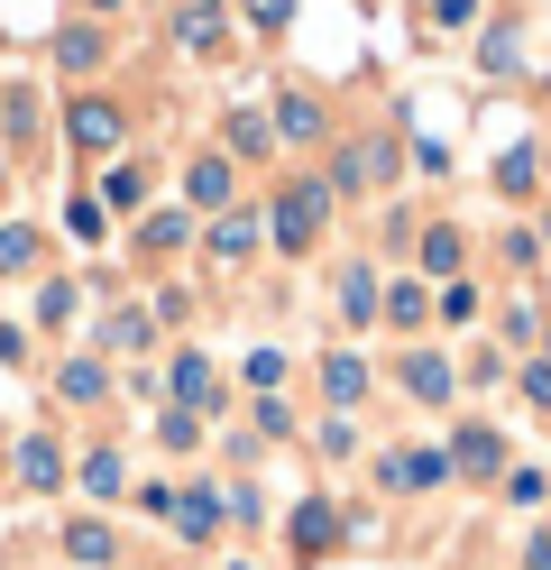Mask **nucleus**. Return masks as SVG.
Segmentation results:
<instances>
[{"mask_svg": "<svg viewBox=\"0 0 551 570\" xmlns=\"http://www.w3.org/2000/svg\"><path fill=\"white\" fill-rule=\"evenodd\" d=\"M331 203H341V194H331L322 175L285 185V194L267 203V230H276V248H313V239H322V222H331Z\"/></svg>", "mask_w": 551, "mask_h": 570, "instance_id": "f257e3e1", "label": "nucleus"}, {"mask_svg": "<svg viewBox=\"0 0 551 570\" xmlns=\"http://www.w3.org/2000/svg\"><path fill=\"white\" fill-rule=\"evenodd\" d=\"M386 175H395V138H386V129H367V138H350V148L331 157L322 185H331V194H367V185H386Z\"/></svg>", "mask_w": 551, "mask_h": 570, "instance_id": "f03ea898", "label": "nucleus"}, {"mask_svg": "<svg viewBox=\"0 0 551 570\" xmlns=\"http://www.w3.org/2000/svg\"><path fill=\"white\" fill-rule=\"evenodd\" d=\"M257 239H267V212H248V203H230V212H211V230H203V258L230 276V267H248L257 258Z\"/></svg>", "mask_w": 551, "mask_h": 570, "instance_id": "7ed1b4c3", "label": "nucleus"}, {"mask_svg": "<svg viewBox=\"0 0 551 570\" xmlns=\"http://www.w3.org/2000/svg\"><path fill=\"white\" fill-rule=\"evenodd\" d=\"M65 138H73L83 157H110V148L129 138V111H120L110 92H83V101H65Z\"/></svg>", "mask_w": 551, "mask_h": 570, "instance_id": "20e7f679", "label": "nucleus"}, {"mask_svg": "<svg viewBox=\"0 0 551 570\" xmlns=\"http://www.w3.org/2000/svg\"><path fill=\"white\" fill-rule=\"evenodd\" d=\"M377 479H386L395 497H414V488H441V479H451V451H441V442H423V451L404 442V451H386V460H377Z\"/></svg>", "mask_w": 551, "mask_h": 570, "instance_id": "39448f33", "label": "nucleus"}, {"mask_svg": "<svg viewBox=\"0 0 551 570\" xmlns=\"http://www.w3.org/2000/svg\"><path fill=\"white\" fill-rule=\"evenodd\" d=\"M65 561L73 570H120V524L110 515H73L65 524Z\"/></svg>", "mask_w": 551, "mask_h": 570, "instance_id": "423d86ee", "label": "nucleus"}, {"mask_svg": "<svg viewBox=\"0 0 551 570\" xmlns=\"http://www.w3.org/2000/svg\"><path fill=\"white\" fill-rule=\"evenodd\" d=\"M267 129L285 138V148H322V138H331V111H322L313 92H276V111H267Z\"/></svg>", "mask_w": 551, "mask_h": 570, "instance_id": "0eeeda50", "label": "nucleus"}, {"mask_svg": "<svg viewBox=\"0 0 551 570\" xmlns=\"http://www.w3.org/2000/svg\"><path fill=\"white\" fill-rule=\"evenodd\" d=\"M285 533H294V552H304V561H322L331 543H341V507H331V497H294Z\"/></svg>", "mask_w": 551, "mask_h": 570, "instance_id": "6e6552de", "label": "nucleus"}, {"mask_svg": "<svg viewBox=\"0 0 551 570\" xmlns=\"http://www.w3.org/2000/svg\"><path fill=\"white\" fill-rule=\"evenodd\" d=\"M395 386H404L414 405H451V396H460V368L441 360V350H414V360L395 368Z\"/></svg>", "mask_w": 551, "mask_h": 570, "instance_id": "1a4fd4ad", "label": "nucleus"}, {"mask_svg": "<svg viewBox=\"0 0 551 570\" xmlns=\"http://www.w3.org/2000/svg\"><path fill=\"white\" fill-rule=\"evenodd\" d=\"M451 470L460 479H496L505 470V433H496V423H460V433H451Z\"/></svg>", "mask_w": 551, "mask_h": 570, "instance_id": "9d476101", "label": "nucleus"}, {"mask_svg": "<svg viewBox=\"0 0 551 570\" xmlns=\"http://www.w3.org/2000/svg\"><path fill=\"white\" fill-rule=\"evenodd\" d=\"M220 38H230V10H220V0H184L175 10V47L184 56H220Z\"/></svg>", "mask_w": 551, "mask_h": 570, "instance_id": "9b49d317", "label": "nucleus"}, {"mask_svg": "<svg viewBox=\"0 0 551 570\" xmlns=\"http://www.w3.org/2000/svg\"><path fill=\"white\" fill-rule=\"evenodd\" d=\"M166 396H175L184 414L220 405V377H211V360H203V350H175V368H166Z\"/></svg>", "mask_w": 551, "mask_h": 570, "instance_id": "f8f14e48", "label": "nucleus"}, {"mask_svg": "<svg viewBox=\"0 0 551 570\" xmlns=\"http://www.w3.org/2000/svg\"><path fill=\"white\" fill-rule=\"evenodd\" d=\"M184 212H194V222L203 212H230V157H194L184 166Z\"/></svg>", "mask_w": 551, "mask_h": 570, "instance_id": "ddd939ff", "label": "nucleus"}, {"mask_svg": "<svg viewBox=\"0 0 551 570\" xmlns=\"http://www.w3.org/2000/svg\"><path fill=\"white\" fill-rule=\"evenodd\" d=\"M120 488H129V451L120 442H92L83 451V497H92V507H120Z\"/></svg>", "mask_w": 551, "mask_h": 570, "instance_id": "4468645a", "label": "nucleus"}, {"mask_svg": "<svg viewBox=\"0 0 551 570\" xmlns=\"http://www.w3.org/2000/svg\"><path fill=\"white\" fill-rule=\"evenodd\" d=\"M322 396H331V414H350L367 396V360L358 350H322Z\"/></svg>", "mask_w": 551, "mask_h": 570, "instance_id": "2eb2a0df", "label": "nucleus"}, {"mask_svg": "<svg viewBox=\"0 0 551 570\" xmlns=\"http://www.w3.org/2000/svg\"><path fill=\"white\" fill-rule=\"evenodd\" d=\"M175 533H184V543H211V533H220V497L194 479V488H175V515H166Z\"/></svg>", "mask_w": 551, "mask_h": 570, "instance_id": "dca6fc26", "label": "nucleus"}, {"mask_svg": "<svg viewBox=\"0 0 551 570\" xmlns=\"http://www.w3.org/2000/svg\"><path fill=\"white\" fill-rule=\"evenodd\" d=\"M478 75H524V28H514V19H496V28H478Z\"/></svg>", "mask_w": 551, "mask_h": 570, "instance_id": "f3484780", "label": "nucleus"}, {"mask_svg": "<svg viewBox=\"0 0 551 570\" xmlns=\"http://www.w3.org/2000/svg\"><path fill=\"white\" fill-rule=\"evenodd\" d=\"M56 65L65 75H92V65H110V38L92 19H73V28H56Z\"/></svg>", "mask_w": 551, "mask_h": 570, "instance_id": "a211bd4d", "label": "nucleus"}, {"mask_svg": "<svg viewBox=\"0 0 551 570\" xmlns=\"http://www.w3.org/2000/svg\"><path fill=\"white\" fill-rule=\"evenodd\" d=\"M184 239H194V212H184V203H166V212H147V222H138V248H147V258H175Z\"/></svg>", "mask_w": 551, "mask_h": 570, "instance_id": "6ab92c4d", "label": "nucleus"}, {"mask_svg": "<svg viewBox=\"0 0 551 570\" xmlns=\"http://www.w3.org/2000/svg\"><path fill=\"white\" fill-rule=\"evenodd\" d=\"M423 313H432V295H423V276H395L386 295H377V323H395V332H423Z\"/></svg>", "mask_w": 551, "mask_h": 570, "instance_id": "aec40b11", "label": "nucleus"}, {"mask_svg": "<svg viewBox=\"0 0 551 570\" xmlns=\"http://www.w3.org/2000/svg\"><path fill=\"white\" fill-rule=\"evenodd\" d=\"M65 479V451H56V433H28L19 442V488H37V497H47Z\"/></svg>", "mask_w": 551, "mask_h": 570, "instance_id": "412c9836", "label": "nucleus"}, {"mask_svg": "<svg viewBox=\"0 0 551 570\" xmlns=\"http://www.w3.org/2000/svg\"><path fill=\"white\" fill-rule=\"evenodd\" d=\"M147 341H157V313H147V304H110L101 350H147Z\"/></svg>", "mask_w": 551, "mask_h": 570, "instance_id": "4be33fe9", "label": "nucleus"}, {"mask_svg": "<svg viewBox=\"0 0 551 570\" xmlns=\"http://www.w3.org/2000/svg\"><path fill=\"white\" fill-rule=\"evenodd\" d=\"M220 138H230V148H220V157H267V148H276L267 111H230V120H220Z\"/></svg>", "mask_w": 551, "mask_h": 570, "instance_id": "5701e85b", "label": "nucleus"}, {"mask_svg": "<svg viewBox=\"0 0 551 570\" xmlns=\"http://www.w3.org/2000/svg\"><path fill=\"white\" fill-rule=\"evenodd\" d=\"M101 386H110V368L92 360V350H83V360H65V368H56V396H65V405H92Z\"/></svg>", "mask_w": 551, "mask_h": 570, "instance_id": "b1692460", "label": "nucleus"}, {"mask_svg": "<svg viewBox=\"0 0 551 570\" xmlns=\"http://www.w3.org/2000/svg\"><path fill=\"white\" fill-rule=\"evenodd\" d=\"M460 248H469V239H460L451 222H432V230H423V276L451 285V276H460Z\"/></svg>", "mask_w": 551, "mask_h": 570, "instance_id": "393cba45", "label": "nucleus"}, {"mask_svg": "<svg viewBox=\"0 0 551 570\" xmlns=\"http://www.w3.org/2000/svg\"><path fill=\"white\" fill-rule=\"evenodd\" d=\"M313 451L322 460H358V414H322L313 423Z\"/></svg>", "mask_w": 551, "mask_h": 570, "instance_id": "a878e982", "label": "nucleus"}, {"mask_svg": "<svg viewBox=\"0 0 551 570\" xmlns=\"http://www.w3.org/2000/svg\"><path fill=\"white\" fill-rule=\"evenodd\" d=\"M341 313L350 323H377V276L367 267H341Z\"/></svg>", "mask_w": 551, "mask_h": 570, "instance_id": "bb28decb", "label": "nucleus"}, {"mask_svg": "<svg viewBox=\"0 0 551 570\" xmlns=\"http://www.w3.org/2000/svg\"><path fill=\"white\" fill-rule=\"evenodd\" d=\"M239 386H248V396H276V386H285V350H248V360H239Z\"/></svg>", "mask_w": 551, "mask_h": 570, "instance_id": "cd10ccee", "label": "nucleus"}, {"mask_svg": "<svg viewBox=\"0 0 551 570\" xmlns=\"http://www.w3.org/2000/svg\"><path fill=\"white\" fill-rule=\"evenodd\" d=\"M138 194H147V166H110L101 175V212H138Z\"/></svg>", "mask_w": 551, "mask_h": 570, "instance_id": "c85d7f7f", "label": "nucleus"}, {"mask_svg": "<svg viewBox=\"0 0 551 570\" xmlns=\"http://www.w3.org/2000/svg\"><path fill=\"white\" fill-rule=\"evenodd\" d=\"M28 267H37V230L10 222V230H0V276H28Z\"/></svg>", "mask_w": 551, "mask_h": 570, "instance_id": "c756f323", "label": "nucleus"}, {"mask_svg": "<svg viewBox=\"0 0 551 570\" xmlns=\"http://www.w3.org/2000/svg\"><path fill=\"white\" fill-rule=\"evenodd\" d=\"M157 442H166V451H194V442H203V414L166 405V414H157Z\"/></svg>", "mask_w": 551, "mask_h": 570, "instance_id": "7c9ffc66", "label": "nucleus"}, {"mask_svg": "<svg viewBox=\"0 0 551 570\" xmlns=\"http://www.w3.org/2000/svg\"><path fill=\"white\" fill-rule=\"evenodd\" d=\"M10 148H37V92L28 83L10 92Z\"/></svg>", "mask_w": 551, "mask_h": 570, "instance_id": "2f4dec72", "label": "nucleus"}, {"mask_svg": "<svg viewBox=\"0 0 551 570\" xmlns=\"http://www.w3.org/2000/svg\"><path fill=\"white\" fill-rule=\"evenodd\" d=\"M65 313H73V276H47L37 285V323H65Z\"/></svg>", "mask_w": 551, "mask_h": 570, "instance_id": "473e14b6", "label": "nucleus"}, {"mask_svg": "<svg viewBox=\"0 0 551 570\" xmlns=\"http://www.w3.org/2000/svg\"><path fill=\"white\" fill-rule=\"evenodd\" d=\"M533 175H542V157H533V148H514V157L496 166V185H505V194H533Z\"/></svg>", "mask_w": 551, "mask_h": 570, "instance_id": "72a5a7b5", "label": "nucleus"}, {"mask_svg": "<svg viewBox=\"0 0 551 570\" xmlns=\"http://www.w3.org/2000/svg\"><path fill=\"white\" fill-rule=\"evenodd\" d=\"M248 423H257V442H285V433H294V405H276V396H257V414H248Z\"/></svg>", "mask_w": 551, "mask_h": 570, "instance_id": "f704fd0d", "label": "nucleus"}, {"mask_svg": "<svg viewBox=\"0 0 551 570\" xmlns=\"http://www.w3.org/2000/svg\"><path fill=\"white\" fill-rule=\"evenodd\" d=\"M441 313H451V323H478V285L451 276V285H441Z\"/></svg>", "mask_w": 551, "mask_h": 570, "instance_id": "c9c22d12", "label": "nucleus"}, {"mask_svg": "<svg viewBox=\"0 0 551 570\" xmlns=\"http://www.w3.org/2000/svg\"><path fill=\"white\" fill-rule=\"evenodd\" d=\"M65 230H73V239H110V222H101V203H73V212H65Z\"/></svg>", "mask_w": 551, "mask_h": 570, "instance_id": "e433bc0d", "label": "nucleus"}, {"mask_svg": "<svg viewBox=\"0 0 551 570\" xmlns=\"http://www.w3.org/2000/svg\"><path fill=\"white\" fill-rule=\"evenodd\" d=\"M505 497H514V507H542L551 488H542V470H514V479H505Z\"/></svg>", "mask_w": 551, "mask_h": 570, "instance_id": "4c0bfd02", "label": "nucleus"}, {"mask_svg": "<svg viewBox=\"0 0 551 570\" xmlns=\"http://www.w3.org/2000/svg\"><path fill=\"white\" fill-rule=\"evenodd\" d=\"M220 507H230V524H267V507H257V488H230Z\"/></svg>", "mask_w": 551, "mask_h": 570, "instance_id": "58836bf2", "label": "nucleus"}, {"mask_svg": "<svg viewBox=\"0 0 551 570\" xmlns=\"http://www.w3.org/2000/svg\"><path fill=\"white\" fill-rule=\"evenodd\" d=\"M496 377H505V360H496V350H478V360L460 368V386H496Z\"/></svg>", "mask_w": 551, "mask_h": 570, "instance_id": "ea45409f", "label": "nucleus"}, {"mask_svg": "<svg viewBox=\"0 0 551 570\" xmlns=\"http://www.w3.org/2000/svg\"><path fill=\"white\" fill-rule=\"evenodd\" d=\"M524 396H533V405H551V350H542V360L524 368Z\"/></svg>", "mask_w": 551, "mask_h": 570, "instance_id": "a19ab883", "label": "nucleus"}, {"mask_svg": "<svg viewBox=\"0 0 551 570\" xmlns=\"http://www.w3.org/2000/svg\"><path fill=\"white\" fill-rule=\"evenodd\" d=\"M432 19H441V28H469V19H478V0H432Z\"/></svg>", "mask_w": 551, "mask_h": 570, "instance_id": "79ce46f5", "label": "nucleus"}, {"mask_svg": "<svg viewBox=\"0 0 551 570\" xmlns=\"http://www.w3.org/2000/svg\"><path fill=\"white\" fill-rule=\"evenodd\" d=\"M248 19H257V28H285V19H294V0H248Z\"/></svg>", "mask_w": 551, "mask_h": 570, "instance_id": "37998d69", "label": "nucleus"}, {"mask_svg": "<svg viewBox=\"0 0 551 570\" xmlns=\"http://www.w3.org/2000/svg\"><path fill=\"white\" fill-rule=\"evenodd\" d=\"M524 570H551V524H542L533 543H524Z\"/></svg>", "mask_w": 551, "mask_h": 570, "instance_id": "c03bdc74", "label": "nucleus"}, {"mask_svg": "<svg viewBox=\"0 0 551 570\" xmlns=\"http://www.w3.org/2000/svg\"><path fill=\"white\" fill-rule=\"evenodd\" d=\"M92 10H120V0H92Z\"/></svg>", "mask_w": 551, "mask_h": 570, "instance_id": "a18cd8bd", "label": "nucleus"}, {"mask_svg": "<svg viewBox=\"0 0 551 570\" xmlns=\"http://www.w3.org/2000/svg\"><path fill=\"white\" fill-rule=\"evenodd\" d=\"M0 185H10V157H0Z\"/></svg>", "mask_w": 551, "mask_h": 570, "instance_id": "49530a36", "label": "nucleus"}]
</instances>
